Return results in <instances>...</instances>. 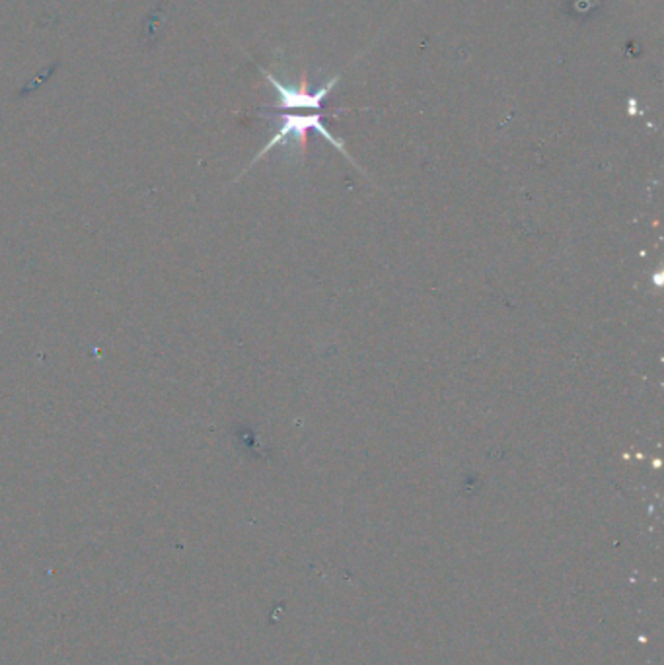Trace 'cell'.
Listing matches in <instances>:
<instances>
[{"mask_svg":"<svg viewBox=\"0 0 664 665\" xmlns=\"http://www.w3.org/2000/svg\"><path fill=\"white\" fill-rule=\"evenodd\" d=\"M265 79L270 81L271 86L275 88L278 96V107L281 109H308V111H316L318 107L322 106L323 99L328 98L332 94V90L335 88V84L340 82V74L332 76L330 81L325 82L320 88L310 90L308 81L303 79L298 86H285L283 82H278L271 72L263 71Z\"/></svg>","mask_w":664,"mask_h":665,"instance_id":"7a4b0ae2","label":"cell"},{"mask_svg":"<svg viewBox=\"0 0 664 665\" xmlns=\"http://www.w3.org/2000/svg\"><path fill=\"white\" fill-rule=\"evenodd\" d=\"M310 129H315L316 133L322 134L325 141L332 142L333 146L351 161V156L347 154V151H345L342 141H340V139H333V134L325 129L323 117L320 116V114H308V116H293V114H288V116H283V123L278 127L277 133L273 134V139L268 142V146L253 158L252 166L256 162H260L268 152L273 151L275 146H278V144H287V142L297 141L298 144H300V149H305L306 131H310Z\"/></svg>","mask_w":664,"mask_h":665,"instance_id":"6da1fadb","label":"cell"}]
</instances>
